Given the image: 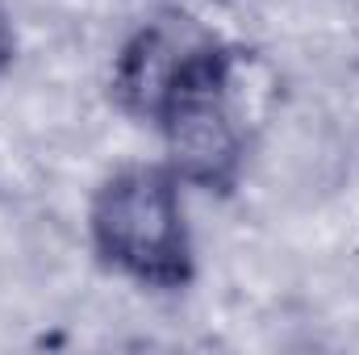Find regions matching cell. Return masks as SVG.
<instances>
[{"mask_svg":"<svg viewBox=\"0 0 359 355\" xmlns=\"http://www.w3.org/2000/svg\"><path fill=\"white\" fill-rule=\"evenodd\" d=\"M13 63V25H8V17H4V8H0V72Z\"/></svg>","mask_w":359,"mask_h":355,"instance_id":"3957f363","label":"cell"},{"mask_svg":"<svg viewBox=\"0 0 359 355\" xmlns=\"http://www.w3.org/2000/svg\"><path fill=\"white\" fill-rule=\"evenodd\" d=\"M92 239L109 264L142 284L180 288L192 276V247L180 213L176 180L155 168L121 172L96 192Z\"/></svg>","mask_w":359,"mask_h":355,"instance_id":"7a4b0ae2","label":"cell"},{"mask_svg":"<svg viewBox=\"0 0 359 355\" xmlns=\"http://www.w3.org/2000/svg\"><path fill=\"white\" fill-rule=\"evenodd\" d=\"M117 96L130 113L155 121L196 184H230L243 159L238 55L184 21L147 25L117 59Z\"/></svg>","mask_w":359,"mask_h":355,"instance_id":"6da1fadb","label":"cell"}]
</instances>
